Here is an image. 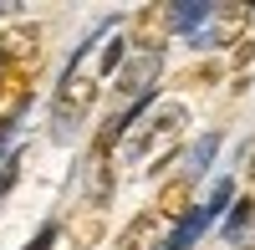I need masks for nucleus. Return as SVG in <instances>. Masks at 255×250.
I'll list each match as a JSON object with an SVG mask.
<instances>
[{"instance_id":"obj_1","label":"nucleus","mask_w":255,"mask_h":250,"mask_svg":"<svg viewBox=\"0 0 255 250\" xmlns=\"http://www.w3.org/2000/svg\"><path fill=\"white\" fill-rule=\"evenodd\" d=\"M184 133H189V108L184 102H148L123 133L128 138V169L133 174H158L179 153Z\"/></svg>"},{"instance_id":"obj_2","label":"nucleus","mask_w":255,"mask_h":250,"mask_svg":"<svg viewBox=\"0 0 255 250\" xmlns=\"http://www.w3.org/2000/svg\"><path fill=\"white\" fill-rule=\"evenodd\" d=\"M102 36V31H97ZM97 36H87L77 46V56L67 61V72H61V82H56V118H61V133L72 128V123H82L92 113V102H97V92H102V77H97Z\"/></svg>"},{"instance_id":"obj_3","label":"nucleus","mask_w":255,"mask_h":250,"mask_svg":"<svg viewBox=\"0 0 255 250\" xmlns=\"http://www.w3.org/2000/svg\"><path fill=\"white\" fill-rule=\"evenodd\" d=\"M163 72V51H128L118 87H113V113H128L138 102H153V82Z\"/></svg>"},{"instance_id":"obj_4","label":"nucleus","mask_w":255,"mask_h":250,"mask_svg":"<svg viewBox=\"0 0 255 250\" xmlns=\"http://www.w3.org/2000/svg\"><path fill=\"white\" fill-rule=\"evenodd\" d=\"M189 210H194V179H168L163 189H158V204H153V215L163 220V225H179V220H189Z\"/></svg>"},{"instance_id":"obj_5","label":"nucleus","mask_w":255,"mask_h":250,"mask_svg":"<svg viewBox=\"0 0 255 250\" xmlns=\"http://www.w3.org/2000/svg\"><path fill=\"white\" fill-rule=\"evenodd\" d=\"M245 15H250V5H240V0H225V5H209V26L199 41H209V46H225V41H235L240 31H245ZM194 41V46H199Z\"/></svg>"},{"instance_id":"obj_6","label":"nucleus","mask_w":255,"mask_h":250,"mask_svg":"<svg viewBox=\"0 0 255 250\" xmlns=\"http://www.w3.org/2000/svg\"><path fill=\"white\" fill-rule=\"evenodd\" d=\"M118 250H163V220L153 210H143L123 225V235H118Z\"/></svg>"},{"instance_id":"obj_7","label":"nucleus","mask_w":255,"mask_h":250,"mask_svg":"<svg viewBox=\"0 0 255 250\" xmlns=\"http://www.w3.org/2000/svg\"><path fill=\"white\" fill-rule=\"evenodd\" d=\"M163 20H168V31H174V36L199 41L204 26H209V0H179V5H168V10H163Z\"/></svg>"},{"instance_id":"obj_8","label":"nucleus","mask_w":255,"mask_h":250,"mask_svg":"<svg viewBox=\"0 0 255 250\" xmlns=\"http://www.w3.org/2000/svg\"><path fill=\"white\" fill-rule=\"evenodd\" d=\"M97 46H102V56H97V77L108 82L118 67H123V56H128V41H123V26H108L97 36Z\"/></svg>"},{"instance_id":"obj_9","label":"nucleus","mask_w":255,"mask_h":250,"mask_svg":"<svg viewBox=\"0 0 255 250\" xmlns=\"http://www.w3.org/2000/svg\"><path fill=\"white\" fill-rule=\"evenodd\" d=\"M250 220H255V199H240L235 210L225 215V240H235V245H240V235L250 230Z\"/></svg>"},{"instance_id":"obj_10","label":"nucleus","mask_w":255,"mask_h":250,"mask_svg":"<svg viewBox=\"0 0 255 250\" xmlns=\"http://www.w3.org/2000/svg\"><path fill=\"white\" fill-rule=\"evenodd\" d=\"M215 77H220L215 61H194V67H184V72H179L184 87H215Z\"/></svg>"},{"instance_id":"obj_11","label":"nucleus","mask_w":255,"mask_h":250,"mask_svg":"<svg viewBox=\"0 0 255 250\" xmlns=\"http://www.w3.org/2000/svg\"><path fill=\"white\" fill-rule=\"evenodd\" d=\"M215 148H220V133H204V138H199V148L189 153V158H194V169H189V179H194V184H199V174L209 169V153H215Z\"/></svg>"},{"instance_id":"obj_12","label":"nucleus","mask_w":255,"mask_h":250,"mask_svg":"<svg viewBox=\"0 0 255 250\" xmlns=\"http://www.w3.org/2000/svg\"><path fill=\"white\" fill-rule=\"evenodd\" d=\"M56 235H61V225H41V235H36L26 250H51V245H56Z\"/></svg>"},{"instance_id":"obj_13","label":"nucleus","mask_w":255,"mask_h":250,"mask_svg":"<svg viewBox=\"0 0 255 250\" xmlns=\"http://www.w3.org/2000/svg\"><path fill=\"white\" fill-rule=\"evenodd\" d=\"M10 184H15V158L5 163V174H0V199H5V194H10Z\"/></svg>"},{"instance_id":"obj_14","label":"nucleus","mask_w":255,"mask_h":250,"mask_svg":"<svg viewBox=\"0 0 255 250\" xmlns=\"http://www.w3.org/2000/svg\"><path fill=\"white\" fill-rule=\"evenodd\" d=\"M245 184L255 189V153H250V163H245Z\"/></svg>"},{"instance_id":"obj_15","label":"nucleus","mask_w":255,"mask_h":250,"mask_svg":"<svg viewBox=\"0 0 255 250\" xmlns=\"http://www.w3.org/2000/svg\"><path fill=\"white\" fill-rule=\"evenodd\" d=\"M0 15H15V5H0Z\"/></svg>"},{"instance_id":"obj_16","label":"nucleus","mask_w":255,"mask_h":250,"mask_svg":"<svg viewBox=\"0 0 255 250\" xmlns=\"http://www.w3.org/2000/svg\"><path fill=\"white\" fill-rule=\"evenodd\" d=\"M245 20H250V31H255V10H250V15H245Z\"/></svg>"}]
</instances>
